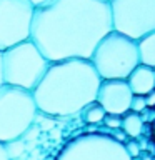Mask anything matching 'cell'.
<instances>
[{"mask_svg":"<svg viewBox=\"0 0 155 160\" xmlns=\"http://www.w3.org/2000/svg\"><path fill=\"white\" fill-rule=\"evenodd\" d=\"M112 30L108 0H47L33 10L30 40L48 62L90 60Z\"/></svg>","mask_w":155,"mask_h":160,"instance_id":"6da1fadb","label":"cell"},{"mask_svg":"<svg viewBox=\"0 0 155 160\" xmlns=\"http://www.w3.org/2000/svg\"><path fill=\"white\" fill-rule=\"evenodd\" d=\"M100 82L102 78L90 60H58L50 62L32 95L38 112L50 117H70L95 102Z\"/></svg>","mask_w":155,"mask_h":160,"instance_id":"7a4b0ae2","label":"cell"},{"mask_svg":"<svg viewBox=\"0 0 155 160\" xmlns=\"http://www.w3.org/2000/svg\"><path fill=\"white\" fill-rule=\"evenodd\" d=\"M90 62L102 80H127L140 63L137 42L112 30L97 43Z\"/></svg>","mask_w":155,"mask_h":160,"instance_id":"3957f363","label":"cell"},{"mask_svg":"<svg viewBox=\"0 0 155 160\" xmlns=\"http://www.w3.org/2000/svg\"><path fill=\"white\" fill-rule=\"evenodd\" d=\"M48 65L50 62L37 45L30 38L23 40L2 52L3 83L32 92L45 75Z\"/></svg>","mask_w":155,"mask_h":160,"instance_id":"277c9868","label":"cell"},{"mask_svg":"<svg viewBox=\"0 0 155 160\" xmlns=\"http://www.w3.org/2000/svg\"><path fill=\"white\" fill-rule=\"evenodd\" d=\"M37 105L28 90L0 85V143L22 138L37 118Z\"/></svg>","mask_w":155,"mask_h":160,"instance_id":"5b68a950","label":"cell"},{"mask_svg":"<svg viewBox=\"0 0 155 160\" xmlns=\"http://www.w3.org/2000/svg\"><path fill=\"white\" fill-rule=\"evenodd\" d=\"M112 28L137 42L155 32V0H108Z\"/></svg>","mask_w":155,"mask_h":160,"instance_id":"8992f818","label":"cell"},{"mask_svg":"<svg viewBox=\"0 0 155 160\" xmlns=\"http://www.w3.org/2000/svg\"><path fill=\"white\" fill-rule=\"evenodd\" d=\"M55 160H130L123 143L107 133H83L65 145Z\"/></svg>","mask_w":155,"mask_h":160,"instance_id":"52a82bcc","label":"cell"},{"mask_svg":"<svg viewBox=\"0 0 155 160\" xmlns=\"http://www.w3.org/2000/svg\"><path fill=\"white\" fill-rule=\"evenodd\" d=\"M33 10L28 0H0V52L30 38Z\"/></svg>","mask_w":155,"mask_h":160,"instance_id":"ba28073f","label":"cell"},{"mask_svg":"<svg viewBox=\"0 0 155 160\" xmlns=\"http://www.w3.org/2000/svg\"><path fill=\"white\" fill-rule=\"evenodd\" d=\"M132 95L133 93L127 80H102L98 85L95 102L100 103L105 113L123 115L130 110Z\"/></svg>","mask_w":155,"mask_h":160,"instance_id":"9c48e42d","label":"cell"},{"mask_svg":"<svg viewBox=\"0 0 155 160\" xmlns=\"http://www.w3.org/2000/svg\"><path fill=\"white\" fill-rule=\"evenodd\" d=\"M127 83L133 95H147L155 90V73L152 67L138 63L127 77Z\"/></svg>","mask_w":155,"mask_h":160,"instance_id":"30bf717a","label":"cell"},{"mask_svg":"<svg viewBox=\"0 0 155 160\" xmlns=\"http://www.w3.org/2000/svg\"><path fill=\"white\" fill-rule=\"evenodd\" d=\"M138 60L142 65L155 68V32H150L137 40Z\"/></svg>","mask_w":155,"mask_h":160,"instance_id":"8fae6325","label":"cell"},{"mask_svg":"<svg viewBox=\"0 0 155 160\" xmlns=\"http://www.w3.org/2000/svg\"><path fill=\"white\" fill-rule=\"evenodd\" d=\"M122 130L123 133L130 138H137L140 137L142 133V128H143V120L140 118V113H135V112H128L122 115Z\"/></svg>","mask_w":155,"mask_h":160,"instance_id":"7c38bea8","label":"cell"},{"mask_svg":"<svg viewBox=\"0 0 155 160\" xmlns=\"http://www.w3.org/2000/svg\"><path fill=\"white\" fill-rule=\"evenodd\" d=\"M80 112H82V118L87 123H100L105 117V110L100 107V103H97V102H90L88 105H85Z\"/></svg>","mask_w":155,"mask_h":160,"instance_id":"4fadbf2b","label":"cell"},{"mask_svg":"<svg viewBox=\"0 0 155 160\" xmlns=\"http://www.w3.org/2000/svg\"><path fill=\"white\" fill-rule=\"evenodd\" d=\"M5 150H7V155H8L10 160H17L20 155L23 153L25 143L22 142V138L12 140V142H7V143H5Z\"/></svg>","mask_w":155,"mask_h":160,"instance_id":"5bb4252c","label":"cell"},{"mask_svg":"<svg viewBox=\"0 0 155 160\" xmlns=\"http://www.w3.org/2000/svg\"><path fill=\"white\" fill-rule=\"evenodd\" d=\"M145 108H147L145 95H132V100H130V112L142 113Z\"/></svg>","mask_w":155,"mask_h":160,"instance_id":"9a60e30c","label":"cell"},{"mask_svg":"<svg viewBox=\"0 0 155 160\" xmlns=\"http://www.w3.org/2000/svg\"><path fill=\"white\" fill-rule=\"evenodd\" d=\"M102 122L107 125L108 128H120L122 125V115H113V113H105Z\"/></svg>","mask_w":155,"mask_h":160,"instance_id":"2e32d148","label":"cell"},{"mask_svg":"<svg viewBox=\"0 0 155 160\" xmlns=\"http://www.w3.org/2000/svg\"><path fill=\"white\" fill-rule=\"evenodd\" d=\"M123 147H125V152L128 153V157L130 158H137L138 155H140V145L135 142V140H128V142H125L123 143Z\"/></svg>","mask_w":155,"mask_h":160,"instance_id":"e0dca14e","label":"cell"},{"mask_svg":"<svg viewBox=\"0 0 155 160\" xmlns=\"http://www.w3.org/2000/svg\"><path fill=\"white\" fill-rule=\"evenodd\" d=\"M145 100H147V107H155V90L145 95Z\"/></svg>","mask_w":155,"mask_h":160,"instance_id":"ac0fdd59","label":"cell"},{"mask_svg":"<svg viewBox=\"0 0 155 160\" xmlns=\"http://www.w3.org/2000/svg\"><path fill=\"white\" fill-rule=\"evenodd\" d=\"M0 160H10L7 155V150H5V143H0Z\"/></svg>","mask_w":155,"mask_h":160,"instance_id":"d6986e66","label":"cell"},{"mask_svg":"<svg viewBox=\"0 0 155 160\" xmlns=\"http://www.w3.org/2000/svg\"><path fill=\"white\" fill-rule=\"evenodd\" d=\"M30 3L33 5V7H38V5H42L43 2H47V0H28Z\"/></svg>","mask_w":155,"mask_h":160,"instance_id":"ffe728a7","label":"cell"},{"mask_svg":"<svg viewBox=\"0 0 155 160\" xmlns=\"http://www.w3.org/2000/svg\"><path fill=\"white\" fill-rule=\"evenodd\" d=\"M3 83V77H2V52H0V85Z\"/></svg>","mask_w":155,"mask_h":160,"instance_id":"44dd1931","label":"cell"},{"mask_svg":"<svg viewBox=\"0 0 155 160\" xmlns=\"http://www.w3.org/2000/svg\"><path fill=\"white\" fill-rule=\"evenodd\" d=\"M152 128H153V137H155V120H153V127Z\"/></svg>","mask_w":155,"mask_h":160,"instance_id":"7402d4cb","label":"cell"},{"mask_svg":"<svg viewBox=\"0 0 155 160\" xmlns=\"http://www.w3.org/2000/svg\"><path fill=\"white\" fill-rule=\"evenodd\" d=\"M153 73H155V68H153Z\"/></svg>","mask_w":155,"mask_h":160,"instance_id":"603a6c76","label":"cell"}]
</instances>
